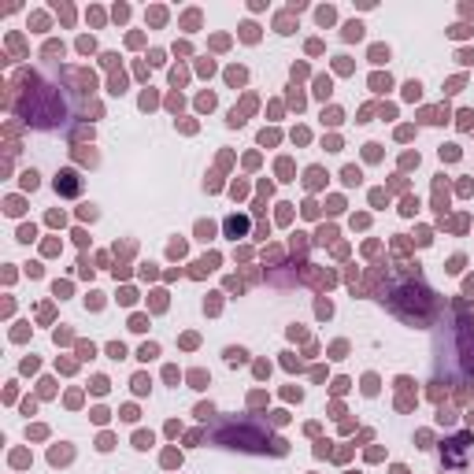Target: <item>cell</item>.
<instances>
[{
	"label": "cell",
	"instance_id": "6da1fadb",
	"mask_svg": "<svg viewBox=\"0 0 474 474\" xmlns=\"http://www.w3.org/2000/svg\"><path fill=\"white\" fill-rule=\"evenodd\" d=\"M245 230V222H237V219H226V234H241Z\"/></svg>",
	"mask_w": 474,
	"mask_h": 474
}]
</instances>
